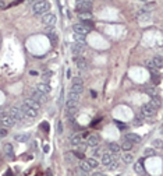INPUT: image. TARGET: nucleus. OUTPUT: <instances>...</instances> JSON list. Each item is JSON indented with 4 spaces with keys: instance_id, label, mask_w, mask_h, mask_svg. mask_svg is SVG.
<instances>
[{
    "instance_id": "f257e3e1",
    "label": "nucleus",
    "mask_w": 163,
    "mask_h": 176,
    "mask_svg": "<svg viewBox=\"0 0 163 176\" xmlns=\"http://www.w3.org/2000/svg\"><path fill=\"white\" fill-rule=\"evenodd\" d=\"M50 10V3L49 2H45V0H41V2H35L32 3V13L35 16H45L48 14Z\"/></svg>"
},
{
    "instance_id": "f03ea898",
    "label": "nucleus",
    "mask_w": 163,
    "mask_h": 176,
    "mask_svg": "<svg viewBox=\"0 0 163 176\" xmlns=\"http://www.w3.org/2000/svg\"><path fill=\"white\" fill-rule=\"evenodd\" d=\"M75 8H77L80 13H91L92 2H88V0H78L77 3H75Z\"/></svg>"
},
{
    "instance_id": "7ed1b4c3",
    "label": "nucleus",
    "mask_w": 163,
    "mask_h": 176,
    "mask_svg": "<svg viewBox=\"0 0 163 176\" xmlns=\"http://www.w3.org/2000/svg\"><path fill=\"white\" fill-rule=\"evenodd\" d=\"M0 123H1V127L3 129H7V127H13L16 124V120L13 119L8 113H4L0 116Z\"/></svg>"
},
{
    "instance_id": "20e7f679",
    "label": "nucleus",
    "mask_w": 163,
    "mask_h": 176,
    "mask_svg": "<svg viewBox=\"0 0 163 176\" xmlns=\"http://www.w3.org/2000/svg\"><path fill=\"white\" fill-rule=\"evenodd\" d=\"M73 29L75 34H80V35H84L85 36L86 34H89L91 32V27L85 25L84 23H80V24H74L73 25Z\"/></svg>"
},
{
    "instance_id": "39448f33",
    "label": "nucleus",
    "mask_w": 163,
    "mask_h": 176,
    "mask_svg": "<svg viewBox=\"0 0 163 176\" xmlns=\"http://www.w3.org/2000/svg\"><path fill=\"white\" fill-rule=\"evenodd\" d=\"M8 115L16 120V122H20V120H22L25 117V115H24V112L21 111V108H10Z\"/></svg>"
},
{
    "instance_id": "423d86ee",
    "label": "nucleus",
    "mask_w": 163,
    "mask_h": 176,
    "mask_svg": "<svg viewBox=\"0 0 163 176\" xmlns=\"http://www.w3.org/2000/svg\"><path fill=\"white\" fill-rule=\"evenodd\" d=\"M56 21H57V17L54 16L53 13H48V14H45L42 17V23L45 25H48V27H53L56 24Z\"/></svg>"
},
{
    "instance_id": "0eeeda50",
    "label": "nucleus",
    "mask_w": 163,
    "mask_h": 176,
    "mask_svg": "<svg viewBox=\"0 0 163 176\" xmlns=\"http://www.w3.org/2000/svg\"><path fill=\"white\" fill-rule=\"evenodd\" d=\"M155 112H156V109L153 108L149 102H148V104H144L142 108H141V115H142L144 117H145V116H152Z\"/></svg>"
},
{
    "instance_id": "6e6552de",
    "label": "nucleus",
    "mask_w": 163,
    "mask_h": 176,
    "mask_svg": "<svg viewBox=\"0 0 163 176\" xmlns=\"http://www.w3.org/2000/svg\"><path fill=\"white\" fill-rule=\"evenodd\" d=\"M21 111L24 112L25 117H29V119L36 117L38 116V112H39V111H35V109H32V108H28L27 105H22V106H21Z\"/></svg>"
},
{
    "instance_id": "1a4fd4ad",
    "label": "nucleus",
    "mask_w": 163,
    "mask_h": 176,
    "mask_svg": "<svg viewBox=\"0 0 163 176\" xmlns=\"http://www.w3.org/2000/svg\"><path fill=\"white\" fill-rule=\"evenodd\" d=\"M99 141H100V138H99L98 134H88L86 136V144L89 147H98Z\"/></svg>"
},
{
    "instance_id": "9d476101",
    "label": "nucleus",
    "mask_w": 163,
    "mask_h": 176,
    "mask_svg": "<svg viewBox=\"0 0 163 176\" xmlns=\"http://www.w3.org/2000/svg\"><path fill=\"white\" fill-rule=\"evenodd\" d=\"M36 90L39 92H42V94H45V95H48L50 91H52V87H50L46 81H42V83H39V84H36Z\"/></svg>"
},
{
    "instance_id": "9b49d317",
    "label": "nucleus",
    "mask_w": 163,
    "mask_h": 176,
    "mask_svg": "<svg viewBox=\"0 0 163 176\" xmlns=\"http://www.w3.org/2000/svg\"><path fill=\"white\" fill-rule=\"evenodd\" d=\"M31 98H32V99H35L36 102H39V104H41V102H46V99H48L45 94L39 92L36 88H35V90L32 91V95H31Z\"/></svg>"
},
{
    "instance_id": "f8f14e48",
    "label": "nucleus",
    "mask_w": 163,
    "mask_h": 176,
    "mask_svg": "<svg viewBox=\"0 0 163 176\" xmlns=\"http://www.w3.org/2000/svg\"><path fill=\"white\" fill-rule=\"evenodd\" d=\"M84 50H85V45L84 44H77V42H74V44L71 45V52H73L74 55H81Z\"/></svg>"
},
{
    "instance_id": "ddd939ff",
    "label": "nucleus",
    "mask_w": 163,
    "mask_h": 176,
    "mask_svg": "<svg viewBox=\"0 0 163 176\" xmlns=\"http://www.w3.org/2000/svg\"><path fill=\"white\" fill-rule=\"evenodd\" d=\"M24 105H27L28 108L35 109V111H39V108H41V104L36 102L35 99H32V98H27V99L24 101Z\"/></svg>"
},
{
    "instance_id": "4468645a",
    "label": "nucleus",
    "mask_w": 163,
    "mask_h": 176,
    "mask_svg": "<svg viewBox=\"0 0 163 176\" xmlns=\"http://www.w3.org/2000/svg\"><path fill=\"white\" fill-rule=\"evenodd\" d=\"M126 140L130 141V143H134V144H139L141 143V137L138 134H135V133H128L126 136Z\"/></svg>"
},
{
    "instance_id": "2eb2a0df",
    "label": "nucleus",
    "mask_w": 163,
    "mask_h": 176,
    "mask_svg": "<svg viewBox=\"0 0 163 176\" xmlns=\"http://www.w3.org/2000/svg\"><path fill=\"white\" fill-rule=\"evenodd\" d=\"M113 161H114V158L110 152H106V154H103L102 155V164L105 165V166H110Z\"/></svg>"
},
{
    "instance_id": "dca6fc26",
    "label": "nucleus",
    "mask_w": 163,
    "mask_h": 176,
    "mask_svg": "<svg viewBox=\"0 0 163 176\" xmlns=\"http://www.w3.org/2000/svg\"><path fill=\"white\" fill-rule=\"evenodd\" d=\"M149 18H151V14L148 11H145V10H139L137 13V20L138 21H148Z\"/></svg>"
},
{
    "instance_id": "f3484780",
    "label": "nucleus",
    "mask_w": 163,
    "mask_h": 176,
    "mask_svg": "<svg viewBox=\"0 0 163 176\" xmlns=\"http://www.w3.org/2000/svg\"><path fill=\"white\" fill-rule=\"evenodd\" d=\"M134 171L137 173H139V175H144V172H145V171H144V159H142V158H141V159H138L134 164Z\"/></svg>"
},
{
    "instance_id": "a211bd4d",
    "label": "nucleus",
    "mask_w": 163,
    "mask_h": 176,
    "mask_svg": "<svg viewBox=\"0 0 163 176\" xmlns=\"http://www.w3.org/2000/svg\"><path fill=\"white\" fill-rule=\"evenodd\" d=\"M74 62L77 63V66H78L80 68H86V67H88V63H86V60L84 59V57H81V56L74 57Z\"/></svg>"
},
{
    "instance_id": "6ab92c4d",
    "label": "nucleus",
    "mask_w": 163,
    "mask_h": 176,
    "mask_svg": "<svg viewBox=\"0 0 163 176\" xmlns=\"http://www.w3.org/2000/svg\"><path fill=\"white\" fill-rule=\"evenodd\" d=\"M3 150H4L6 156H8V158H14V148H13L11 144H4Z\"/></svg>"
},
{
    "instance_id": "aec40b11",
    "label": "nucleus",
    "mask_w": 163,
    "mask_h": 176,
    "mask_svg": "<svg viewBox=\"0 0 163 176\" xmlns=\"http://www.w3.org/2000/svg\"><path fill=\"white\" fill-rule=\"evenodd\" d=\"M107 147H109V151L112 152V154H120V152H121V145L116 144V143H110Z\"/></svg>"
},
{
    "instance_id": "412c9836",
    "label": "nucleus",
    "mask_w": 163,
    "mask_h": 176,
    "mask_svg": "<svg viewBox=\"0 0 163 176\" xmlns=\"http://www.w3.org/2000/svg\"><path fill=\"white\" fill-rule=\"evenodd\" d=\"M81 140H82V136L80 134V133L73 134V136H71V138H70V141H71V144H73V145H80V144H81Z\"/></svg>"
},
{
    "instance_id": "4be33fe9",
    "label": "nucleus",
    "mask_w": 163,
    "mask_h": 176,
    "mask_svg": "<svg viewBox=\"0 0 163 176\" xmlns=\"http://www.w3.org/2000/svg\"><path fill=\"white\" fill-rule=\"evenodd\" d=\"M75 108H78V101L67 98V101H65V109H75Z\"/></svg>"
},
{
    "instance_id": "5701e85b",
    "label": "nucleus",
    "mask_w": 163,
    "mask_h": 176,
    "mask_svg": "<svg viewBox=\"0 0 163 176\" xmlns=\"http://www.w3.org/2000/svg\"><path fill=\"white\" fill-rule=\"evenodd\" d=\"M16 141H20V143H27L29 140V134H24V133H21V134H16L14 136Z\"/></svg>"
},
{
    "instance_id": "b1692460",
    "label": "nucleus",
    "mask_w": 163,
    "mask_h": 176,
    "mask_svg": "<svg viewBox=\"0 0 163 176\" xmlns=\"http://www.w3.org/2000/svg\"><path fill=\"white\" fill-rule=\"evenodd\" d=\"M152 62H153L156 68H163V57L162 56H155L152 59Z\"/></svg>"
},
{
    "instance_id": "393cba45",
    "label": "nucleus",
    "mask_w": 163,
    "mask_h": 176,
    "mask_svg": "<svg viewBox=\"0 0 163 176\" xmlns=\"http://www.w3.org/2000/svg\"><path fill=\"white\" fill-rule=\"evenodd\" d=\"M121 161L124 164H131L132 162V154L131 152H124L121 155Z\"/></svg>"
},
{
    "instance_id": "a878e982",
    "label": "nucleus",
    "mask_w": 163,
    "mask_h": 176,
    "mask_svg": "<svg viewBox=\"0 0 163 176\" xmlns=\"http://www.w3.org/2000/svg\"><path fill=\"white\" fill-rule=\"evenodd\" d=\"M149 104H151L155 109H158V108H160V106H162V101L159 99V96H153V98L151 99V102H149Z\"/></svg>"
},
{
    "instance_id": "bb28decb",
    "label": "nucleus",
    "mask_w": 163,
    "mask_h": 176,
    "mask_svg": "<svg viewBox=\"0 0 163 176\" xmlns=\"http://www.w3.org/2000/svg\"><path fill=\"white\" fill-rule=\"evenodd\" d=\"M73 41L74 42H77V44H84L85 45V42H84V41H85V36L80 35V34H75V32L73 34Z\"/></svg>"
},
{
    "instance_id": "cd10ccee",
    "label": "nucleus",
    "mask_w": 163,
    "mask_h": 176,
    "mask_svg": "<svg viewBox=\"0 0 163 176\" xmlns=\"http://www.w3.org/2000/svg\"><path fill=\"white\" fill-rule=\"evenodd\" d=\"M80 169H81L82 172H85V173H88L91 171V166L88 165V162H86L85 159H82L81 162H80Z\"/></svg>"
},
{
    "instance_id": "c85d7f7f",
    "label": "nucleus",
    "mask_w": 163,
    "mask_h": 176,
    "mask_svg": "<svg viewBox=\"0 0 163 176\" xmlns=\"http://www.w3.org/2000/svg\"><path fill=\"white\" fill-rule=\"evenodd\" d=\"M80 18H81L84 23H88V21L92 20V14H91V13H80Z\"/></svg>"
},
{
    "instance_id": "c756f323",
    "label": "nucleus",
    "mask_w": 163,
    "mask_h": 176,
    "mask_svg": "<svg viewBox=\"0 0 163 176\" xmlns=\"http://www.w3.org/2000/svg\"><path fill=\"white\" fill-rule=\"evenodd\" d=\"M85 161L88 162V165L91 166V169H95L99 165V162L96 161V158H88V159H85Z\"/></svg>"
},
{
    "instance_id": "7c9ffc66",
    "label": "nucleus",
    "mask_w": 163,
    "mask_h": 176,
    "mask_svg": "<svg viewBox=\"0 0 163 176\" xmlns=\"http://www.w3.org/2000/svg\"><path fill=\"white\" fill-rule=\"evenodd\" d=\"M71 92H75V94H80L81 95L82 91H84V87L82 85H71V90H70Z\"/></svg>"
},
{
    "instance_id": "2f4dec72",
    "label": "nucleus",
    "mask_w": 163,
    "mask_h": 176,
    "mask_svg": "<svg viewBox=\"0 0 163 176\" xmlns=\"http://www.w3.org/2000/svg\"><path fill=\"white\" fill-rule=\"evenodd\" d=\"M156 6V3L155 2H145L144 3V7H142V10H145V11H148V10H151V8H153Z\"/></svg>"
},
{
    "instance_id": "473e14b6",
    "label": "nucleus",
    "mask_w": 163,
    "mask_h": 176,
    "mask_svg": "<svg viewBox=\"0 0 163 176\" xmlns=\"http://www.w3.org/2000/svg\"><path fill=\"white\" fill-rule=\"evenodd\" d=\"M131 148H132V143H130V141H124L121 144V150H124V151H130Z\"/></svg>"
},
{
    "instance_id": "72a5a7b5",
    "label": "nucleus",
    "mask_w": 163,
    "mask_h": 176,
    "mask_svg": "<svg viewBox=\"0 0 163 176\" xmlns=\"http://www.w3.org/2000/svg\"><path fill=\"white\" fill-rule=\"evenodd\" d=\"M94 155H95V158H96V156H102L103 155V148L102 147H95Z\"/></svg>"
},
{
    "instance_id": "f704fd0d",
    "label": "nucleus",
    "mask_w": 163,
    "mask_h": 176,
    "mask_svg": "<svg viewBox=\"0 0 163 176\" xmlns=\"http://www.w3.org/2000/svg\"><path fill=\"white\" fill-rule=\"evenodd\" d=\"M145 66H147L151 71H156V67H155V64H153L152 60H147V62H145Z\"/></svg>"
},
{
    "instance_id": "c9c22d12",
    "label": "nucleus",
    "mask_w": 163,
    "mask_h": 176,
    "mask_svg": "<svg viewBox=\"0 0 163 176\" xmlns=\"http://www.w3.org/2000/svg\"><path fill=\"white\" fill-rule=\"evenodd\" d=\"M152 145H153V148H163V141L160 138H156V140H153Z\"/></svg>"
},
{
    "instance_id": "e433bc0d",
    "label": "nucleus",
    "mask_w": 163,
    "mask_h": 176,
    "mask_svg": "<svg viewBox=\"0 0 163 176\" xmlns=\"http://www.w3.org/2000/svg\"><path fill=\"white\" fill-rule=\"evenodd\" d=\"M155 154V148H145L144 150V156H151Z\"/></svg>"
},
{
    "instance_id": "4c0bfd02",
    "label": "nucleus",
    "mask_w": 163,
    "mask_h": 176,
    "mask_svg": "<svg viewBox=\"0 0 163 176\" xmlns=\"http://www.w3.org/2000/svg\"><path fill=\"white\" fill-rule=\"evenodd\" d=\"M68 99H74V101H80V94H75V92H68Z\"/></svg>"
},
{
    "instance_id": "58836bf2",
    "label": "nucleus",
    "mask_w": 163,
    "mask_h": 176,
    "mask_svg": "<svg viewBox=\"0 0 163 176\" xmlns=\"http://www.w3.org/2000/svg\"><path fill=\"white\" fill-rule=\"evenodd\" d=\"M142 123H144V116H142V115H139V116L135 117V120H134L135 126H139V124H142Z\"/></svg>"
},
{
    "instance_id": "ea45409f",
    "label": "nucleus",
    "mask_w": 163,
    "mask_h": 176,
    "mask_svg": "<svg viewBox=\"0 0 163 176\" xmlns=\"http://www.w3.org/2000/svg\"><path fill=\"white\" fill-rule=\"evenodd\" d=\"M84 83H82V80L80 78V77H75V78H73V81H71V85H82Z\"/></svg>"
},
{
    "instance_id": "a19ab883",
    "label": "nucleus",
    "mask_w": 163,
    "mask_h": 176,
    "mask_svg": "<svg viewBox=\"0 0 163 176\" xmlns=\"http://www.w3.org/2000/svg\"><path fill=\"white\" fill-rule=\"evenodd\" d=\"M48 35H49V38H50V41H52V44H56V34H53V32H49V34H48Z\"/></svg>"
},
{
    "instance_id": "79ce46f5",
    "label": "nucleus",
    "mask_w": 163,
    "mask_h": 176,
    "mask_svg": "<svg viewBox=\"0 0 163 176\" xmlns=\"http://www.w3.org/2000/svg\"><path fill=\"white\" fill-rule=\"evenodd\" d=\"M7 136V130H6V129H0V137H6Z\"/></svg>"
},
{
    "instance_id": "37998d69",
    "label": "nucleus",
    "mask_w": 163,
    "mask_h": 176,
    "mask_svg": "<svg viewBox=\"0 0 163 176\" xmlns=\"http://www.w3.org/2000/svg\"><path fill=\"white\" fill-rule=\"evenodd\" d=\"M117 166H118L117 161H113V162H112V165H110L109 168H110V169H116V168H117Z\"/></svg>"
},
{
    "instance_id": "c03bdc74",
    "label": "nucleus",
    "mask_w": 163,
    "mask_h": 176,
    "mask_svg": "<svg viewBox=\"0 0 163 176\" xmlns=\"http://www.w3.org/2000/svg\"><path fill=\"white\" fill-rule=\"evenodd\" d=\"M50 77H52V71H46L45 73V78H46V80H49Z\"/></svg>"
},
{
    "instance_id": "a18cd8bd",
    "label": "nucleus",
    "mask_w": 163,
    "mask_h": 176,
    "mask_svg": "<svg viewBox=\"0 0 163 176\" xmlns=\"http://www.w3.org/2000/svg\"><path fill=\"white\" fill-rule=\"evenodd\" d=\"M7 2H3V0H0V7H1V8H4V7H6V6H7Z\"/></svg>"
},
{
    "instance_id": "49530a36",
    "label": "nucleus",
    "mask_w": 163,
    "mask_h": 176,
    "mask_svg": "<svg viewBox=\"0 0 163 176\" xmlns=\"http://www.w3.org/2000/svg\"><path fill=\"white\" fill-rule=\"evenodd\" d=\"M74 155L78 156V158H84V155H82V154H81L80 151H75V152H74Z\"/></svg>"
},
{
    "instance_id": "de8ad7c7",
    "label": "nucleus",
    "mask_w": 163,
    "mask_h": 176,
    "mask_svg": "<svg viewBox=\"0 0 163 176\" xmlns=\"http://www.w3.org/2000/svg\"><path fill=\"white\" fill-rule=\"evenodd\" d=\"M116 124H117V126H118L120 129H126V124H124V123H120V122H116Z\"/></svg>"
},
{
    "instance_id": "09e8293b",
    "label": "nucleus",
    "mask_w": 163,
    "mask_h": 176,
    "mask_svg": "<svg viewBox=\"0 0 163 176\" xmlns=\"http://www.w3.org/2000/svg\"><path fill=\"white\" fill-rule=\"evenodd\" d=\"M92 176H106V175H105V173H103V172H95Z\"/></svg>"
},
{
    "instance_id": "8fccbe9b",
    "label": "nucleus",
    "mask_w": 163,
    "mask_h": 176,
    "mask_svg": "<svg viewBox=\"0 0 163 176\" xmlns=\"http://www.w3.org/2000/svg\"><path fill=\"white\" fill-rule=\"evenodd\" d=\"M59 133L63 132V124H61V122H59V130H57Z\"/></svg>"
},
{
    "instance_id": "3c124183",
    "label": "nucleus",
    "mask_w": 163,
    "mask_h": 176,
    "mask_svg": "<svg viewBox=\"0 0 163 176\" xmlns=\"http://www.w3.org/2000/svg\"><path fill=\"white\" fill-rule=\"evenodd\" d=\"M4 176H13V172H11V171H7V172H6V175H4Z\"/></svg>"
},
{
    "instance_id": "603ef678",
    "label": "nucleus",
    "mask_w": 163,
    "mask_h": 176,
    "mask_svg": "<svg viewBox=\"0 0 163 176\" xmlns=\"http://www.w3.org/2000/svg\"><path fill=\"white\" fill-rule=\"evenodd\" d=\"M29 74H31V76H38V73L36 71H32V70L29 71Z\"/></svg>"
},
{
    "instance_id": "864d4df0",
    "label": "nucleus",
    "mask_w": 163,
    "mask_h": 176,
    "mask_svg": "<svg viewBox=\"0 0 163 176\" xmlns=\"http://www.w3.org/2000/svg\"><path fill=\"white\" fill-rule=\"evenodd\" d=\"M43 150H45V152H48V151H49V145H45V147H43Z\"/></svg>"
},
{
    "instance_id": "5fc2aeb1",
    "label": "nucleus",
    "mask_w": 163,
    "mask_h": 176,
    "mask_svg": "<svg viewBox=\"0 0 163 176\" xmlns=\"http://www.w3.org/2000/svg\"><path fill=\"white\" fill-rule=\"evenodd\" d=\"M42 127H45V129H49V126H48V123H43V124H42Z\"/></svg>"
},
{
    "instance_id": "6e6d98bb",
    "label": "nucleus",
    "mask_w": 163,
    "mask_h": 176,
    "mask_svg": "<svg viewBox=\"0 0 163 176\" xmlns=\"http://www.w3.org/2000/svg\"><path fill=\"white\" fill-rule=\"evenodd\" d=\"M46 175H48V176H52V173H50V171H48V172H46Z\"/></svg>"
},
{
    "instance_id": "4d7b16f0",
    "label": "nucleus",
    "mask_w": 163,
    "mask_h": 176,
    "mask_svg": "<svg viewBox=\"0 0 163 176\" xmlns=\"http://www.w3.org/2000/svg\"><path fill=\"white\" fill-rule=\"evenodd\" d=\"M162 127H163V124H162Z\"/></svg>"
},
{
    "instance_id": "13d9d810",
    "label": "nucleus",
    "mask_w": 163,
    "mask_h": 176,
    "mask_svg": "<svg viewBox=\"0 0 163 176\" xmlns=\"http://www.w3.org/2000/svg\"><path fill=\"white\" fill-rule=\"evenodd\" d=\"M162 133H163V130H162Z\"/></svg>"
}]
</instances>
